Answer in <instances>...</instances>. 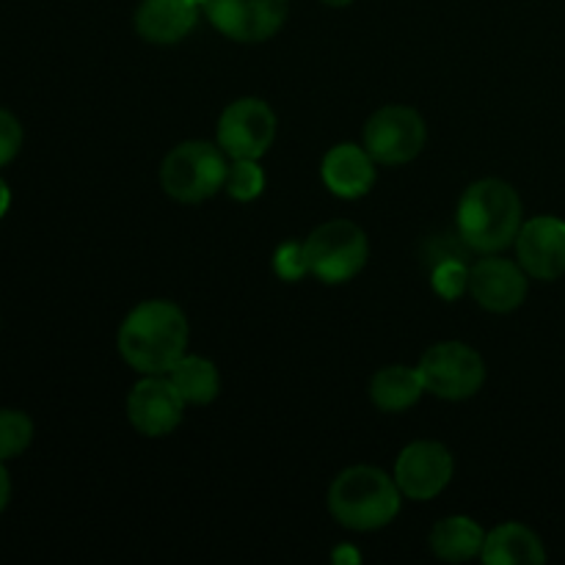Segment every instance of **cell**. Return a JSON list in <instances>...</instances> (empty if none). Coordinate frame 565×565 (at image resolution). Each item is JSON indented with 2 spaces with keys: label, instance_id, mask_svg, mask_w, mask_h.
I'll return each mask as SVG.
<instances>
[{
  "label": "cell",
  "instance_id": "13",
  "mask_svg": "<svg viewBox=\"0 0 565 565\" xmlns=\"http://www.w3.org/2000/svg\"><path fill=\"white\" fill-rule=\"evenodd\" d=\"M469 292L489 312H513L527 298V270L502 257H483L469 268Z\"/></svg>",
  "mask_w": 565,
  "mask_h": 565
},
{
  "label": "cell",
  "instance_id": "6",
  "mask_svg": "<svg viewBox=\"0 0 565 565\" xmlns=\"http://www.w3.org/2000/svg\"><path fill=\"white\" fill-rule=\"evenodd\" d=\"M417 370L425 392L445 401H467L478 395L486 381L483 356L463 342H439L428 348Z\"/></svg>",
  "mask_w": 565,
  "mask_h": 565
},
{
  "label": "cell",
  "instance_id": "9",
  "mask_svg": "<svg viewBox=\"0 0 565 565\" xmlns=\"http://www.w3.org/2000/svg\"><path fill=\"white\" fill-rule=\"evenodd\" d=\"M207 20L235 42H265L287 20V0H202Z\"/></svg>",
  "mask_w": 565,
  "mask_h": 565
},
{
  "label": "cell",
  "instance_id": "7",
  "mask_svg": "<svg viewBox=\"0 0 565 565\" xmlns=\"http://www.w3.org/2000/svg\"><path fill=\"white\" fill-rule=\"evenodd\" d=\"M425 138V119L408 105H386L364 125V149L373 154L375 163L384 166H403L417 158Z\"/></svg>",
  "mask_w": 565,
  "mask_h": 565
},
{
  "label": "cell",
  "instance_id": "17",
  "mask_svg": "<svg viewBox=\"0 0 565 565\" xmlns=\"http://www.w3.org/2000/svg\"><path fill=\"white\" fill-rule=\"evenodd\" d=\"M425 384L419 370L403 367V364H395V367H384L373 375L370 381V397H373L375 406L386 414H397L412 408L414 403L423 397Z\"/></svg>",
  "mask_w": 565,
  "mask_h": 565
},
{
  "label": "cell",
  "instance_id": "19",
  "mask_svg": "<svg viewBox=\"0 0 565 565\" xmlns=\"http://www.w3.org/2000/svg\"><path fill=\"white\" fill-rule=\"evenodd\" d=\"M171 384L177 386V392L182 395V401L191 403V406H207L218 397L221 392V379L218 370L210 359L204 356H182L174 367L169 370Z\"/></svg>",
  "mask_w": 565,
  "mask_h": 565
},
{
  "label": "cell",
  "instance_id": "15",
  "mask_svg": "<svg viewBox=\"0 0 565 565\" xmlns=\"http://www.w3.org/2000/svg\"><path fill=\"white\" fill-rule=\"evenodd\" d=\"M193 0H141L136 11V31L152 44L182 42L196 25Z\"/></svg>",
  "mask_w": 565,
  "mask_h": 565
},
{
  "label": "cell",
  "instance_id": "11",
  "mask_svg": "<svg viewBox=\"0 0 565 565\" xmlns=\"http://www.w3.org/2000/svg\"><path fill=\"white\" fill-rule=\"evenodd\" d=\"M452 478V456L439 441H414L395 463V483L408 500H434Z\"/></svg>",
  "mask_w": 565,
  "mask_h": 565
},
{
  "label": "cell",
  "instance_id": "21",
  "mask_svg": "<svg viewBox=\"0 0 565 565\" xmlns=\"http://www.w3.org/2000/svg\"><path fill=\"white\" fill-rule=\"evenodd\" d=\"M265 191V174L257 160H235L226 174V193L235 202H254Z\"/></svg>",
  "mask_w": 565,
  "mask_h": 565
},
{
  "label": "cell",
  "instance_id": "23",
  "mask_svg": "<svg viewBox=\"0 0 565 565\" xmlns=\"http://www.w3.org/2000/svg\"><path fill=\"white\" fill-rule=\"evenodd\" d=\"M434 287L439 296L456 298L461 296L463 287H469V270L463 268L461 259H441L439 268L434 274Z\"/></svg>",
  "mask_w": 565,
  "mask_h": 565
},
{
  "label": "cell",
  "instance_id": "8",
  "mask_svg": "<svg viewBox=\"0 0 565 565\" xmlns=\"http://www.w3.org/2000/svg\"><path fill=\"white\" fill-rule=\"evenodd\" d=\"M276 138V116L257 97L235 99L218 119V143L232 160H257Z\"/></svg>",
  "mask_w": 565,
  "mask_h": 565
},
{
  "label": "cell",
  "instance_id": "5",
  "mask_svg": "<svg viewBox=\"0 0 565 565\" xmlns=\"http://www.w3.org/2000/svg\"><path fill=\"white\" fill-rule=\"evenodd\" d=\"M309 274L326 285L351 281L367 265V235L351 221H329L318 226L303 243Z\"/></svg>",
  "mask_w": 565,
  "mask_h": 565
},
{
  "label": "cell",
  "instance_id": "2",
  "mask_svg": "<svg viewBox=\"0 0 565 565\" xmlns=\"http://www.w3.org/2000/svg\"><path fill=\"white\" fill-rule=\"evenodd\" d=\"M456 221L458 235L472 252L497 254L522 230V199L508 182L480 180L463 193Z\"/></svg>",
  "mask_w": 565,
  "mask_h": 565
},
{
  "label": "cell",
  "instance_id": "4",
  "mask_svg": "<svg viewBox=\"0 0 565 565\" xmlns=\"http://www.w3.org/2000/svg\"><path fill=\"white\" fill-rule=\"evenodd\" d=\"M224 152L207 141H185L166 154L160 166V182L171 199L185 204H196L218 193L226 185Z\"/></svg>",
  "mask_w": 565,
  "mask_h": 565
},
{
  "label": "cell",
  "instance_id": "10",
  "mask_svg": "<svg viewBox=\"0 0 565 565\" xmlns=\"http://www.w3.org/2000/svg\"><path fill=\"white\" fill-rule=\"evenodd\" d=\"M185 406L188 403L182 401L171 379L147 375L132 386L130 397H127V417L138 434L158 439V436L174 434L177 425L182 423Z\"/></svg>",
  "mask_w": 565,
  "mask_h": 565
},
{
  "label": "cell",
  "instance_id": "1",
  "mask_svg": "<svg viewBox=\"0 0 565 565\" xmlns=\"http://www.w3.org/2000/svg\"><path fill=\"white\" fill-rule=\"evenodd\" d=\"M188 318L171 301H143L119 329V353L143 375H163L185 356Z\"/></svg>",
  "mask_w": 565,
  "mask_h": 565
},
{
  "label": "cell",
  "instance_id": "27",
  "mask_svg": "<svg viewBox=\"0 0 565 565\" xmlns=\"http://www.w3.org/2000/svg\"><path fill=\"white\" fill-rule=\"evenodd\" d=\"M326 6H334V9H342V6H351L353 0H323Z\"/></svg>",
  "mask_w": 565,
  "mask_h": 565
},
{
  "label": "cell",
  "instance_id": "22",
  "mask_svg": "<svg viewBox=\"0 0 565 565\" xmlns=\"http://www.w3.org/2000/svg\"><path fill=\"white\" fill-rule=\"evenodd\" d=\"M274 270L276 276L285 281H298L303 274H309L307 248H303V243H285V246L276 248Z\"/></svg>",
  "mask_w": 565,
  "mask_h": 565
},
{
  "label": "cell",
  "instance_id": "25",
  "mask_svg": "<svg viewBox=\"0 0 565 565\" xmlns=\"http://www.w3.org/2000/svg\"><path fill=\"white\" fill-rule=\"evenodd\" d=\"M9 494H11L9 475H6L3 461H0V513H3V511H6V505H9Z\"/></svg>",
  "mask_w": 565,
  "mask_h": 565
},
{
  "label": "cell",
  "instance_id": "18",
  "mask_svg": "<svg viewBox=\"0 0 565 565\" xmlns=\"http://www.w3.org/2000/svg\"><path fill=\"white\" fill-rule=\"evenodd\" d=\"M486 535L478 522L467 516H450L439 522L430 533V550L447 563H467L483 552Z\"/></svg>",
  "mask_w": 565,
  "mask_h": 565
},
{
  "label": "cell",
  "instance_id": "3",
  "mask_svg": "<svg viewBox=\"0 0 565 565\" xmlns=\"http://www.w3.org/2000/svg\"><path fill=\"white\" fill-rule=\"evenodd\" d=\"M329 511L342 527L370 533L381 530L401 513V489L375 467H351L331 483Z\"/></svg>",
  "mask_w": 565,
  "mask_h": 565
},
{
  "label": "cell",
  "instance_id": "12",
  "mask_svg": "<svg viewBox=\"0 0 565 565\" xmlns=\"http://www.w3.org/2000/svg\"><path fill=\"white\" fill-rule=\"evenodd\" d=\"M516 254L519 265L533 279H561L565 274V221L555 215L530 218L516 235Z\"/></svg>",
  "mask_w": 565,
  "mask_h": 565
},
{
  "label": "cell",
  "instance_id": "24",
  "mask_svg": "<svg viewBox=\"0 0 565 565\" xmlns=\"http://www.w3.org/2000/svg\"><path fill=\"white\" fill-rule=\"evenodd\" d=\"M22 147V127L14 114L0 108V166L11 163Z\"/></svg>",
  "mask_w": 565,
  "mask_h": 565
},
{
  "label": "cell",
  "instance_id": "14",
  "mask_svg": "<svg viewBox=\"0 0 565 565\" xmlns=\"http://www.w3.org/2000/svg\"><path fill=\"white\" fill-rule=\"evenodd\" d=\"M373 154L364 147H353V143H340L331 149L323 158V174L326 188L340 199H362L367 196L370 188L375 182Z\"/></svg>",
  "mask_w": 565,
  "mask_h": 565
},
{
  "label": "cell",
  "instance_id": "20",
  "mask_svg": "<svg viewBox=\"0 0 565 565\" xmlns=\"http://www.w3.org/2000/svg\"><path fill=\"white\" fill-rule=\"evenodd\" d=\"M33 439V423L28 414L3 408L0 412V461L22 456Z\"/></svg>",
  "mask_w": 565,
  "mask_h": 565
},
{
  "label": "cell",
  "instance_id": "16",
  "mask_svg": "<svg viewBox=\"0 0 565 565\" xmlns=\"http://www.w3.org/2000/svg\"><path fill=\"white\" fill-rule=\"evenodd\" d=\"M480 557L489 565H541L546 561V552L533 530L511 522L500 524L486 535Z\"/></svg>",
  "mask_w": 565,
  "mask_h": 565
},
{
  "label": "cell",
  "instance_id": "26",
  "mask_svg": "<svg viewBox=\"0 0 565 565\" xmlns=\"http://www.w3.org/2000/svg\"><path fill=\"white\" fill-rule=\"evenodd\" d=\"M9 204H11V191H9V185H6V182L0 180V218H3V215H6Z\"/></svg>",
  "mask_w": 565,
  "mask_h": 565
}]
</instances>
